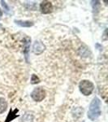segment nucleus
Returning a JSON list of instances; mask_svg holds the SVG:
<instances>
[{
    "label": "nucleus",
    "mask_w": 108,
    "mask_h": 122,
    "mask_svg": "<svg viewBox=\"0 0 108 122\" xmlns=\"http://www.w3.org/2000/svg\"><path fill=\"white\" fill-rule=\"evenodd\" d=\"M101 101L98 98L95 97L92 100L88 111V118L91 121H95L101 115Z\"/></svg>",
    "instance_id": "nucleus-1"
},
{
    "label": "nucleus",
    "mask_w": 108,
    "mask_h": 122,
    "mask_svg": "<svg viewBox=\"0 0 108 122\" xmlns=\"http://www.w3.org/2000/svg\"><path fill=\"white\" fill-rule=\"evenodd\" d=\"M79 89L80 91L81 92L82 94L85 96L90 95L92 92L93 91L94 86L91 81L88 80H83L80 82L79 84Z\"/></svg>",
    "instance_id": "nucleus-2"
},
{
    "label": "nucleus",
    "mask_w": 108,
    "mask_h": 122,
    "mask_svg": "<svg viewBox=\"0 0 108 122\" xmlns=\"http://www.w3.org/2000/svg\"><path fill=\"white\" fill-rule=\"evenodd\" d=\"M31 97L36 102H41L46 98V91L42 87L35 88L31 93Z\"/></svg>",
    "instance_id": "nucleus-3"
},
{
    "label": "nucleus",
    "mask_w": 108,
    "mask_h": 122,
    "mask_svg": "<svg viewBox=\"0 0 108 122\" xmlns=\"http://www.w3.org/2000/svg\"><path fill=\"white\" fill-rule=\"evenodd\" d=\"M40 10L42 14H49L52 11L53 5L50 1H42L40 4Z\"/></svg>",
    "instance_id": "nucleus-4"
},
{
    "label": "nucleus",
    "mask_w": 108,
    "mask_h": 122,
    "mask_svg": "<svg viewBox=\"0 0 108 122\" xmlns=\"http://www.w3.org/2000/svg\"><path fill=\"white\" fill-rule=\"evenodd\" d=\"M45 49H46L45 45L43 44L42 42H40V41H36V42L33 43V52L34 53L35 55H37V56H39V55L42 54L45 51Z\"/></svg>",
    "instance_id": "nucleus-5"
},
{
    "label": "nucleus",
    "mask_w": 108,
    "mask_h": 122,
    "mask_svg": "<svg viewBox=\"0 0 108 122\" xmlns=\"http://www.w3.org/2000/svg\"><path fill=\"white\" fill-rule=\"evenodd\" d=\"M18 112L19 110L17 109H14V110H10L8 115H7V118H6V121L5 122H11V121H13L14 119H15L17 117H18Z\"/></svg>",
    "instance_id": "nucleus-6"
},
{
    "label": "nucleus",
    "mask_w": 108,
    "mask_h": 122,
    "mask_svg": "<svg viewBox=\"0 0 108 122\" xmlns=\"http://www.w3.org/2000/svg\"><path fill=\"white\" fill-rule=\"evenodd\" d=\"M15 23L20 27H27V28L32 27L33 25V21H29V20H15Z\"/></svg>",
    "instance_id": "nucleus-7"
},
{
    "label": "nucleus",
    "mask_w": 108,
    "mask_h": 122,
    "mask_svg": "<svg viewBox=\"0 0 108 122\" xmlns=\"http://www.w3.org/2000/svg\"><path fill=\"white\" fill-rule=\"evenodd\" d=\"M34 116L31 112H26L22 117V122H33Z\"/></svg>",
    "instance_id": "nucleus-8"
},
{
    "label": "nucleus",
    "mask_w": 108,
    "mask_h": 122,
    "mask_svg": "<svg viewBox=\"0 0 108 122\" xmlns=\"http://www.w3.org/2000/svg\"><path fill=\"white\" fill-rule=\"evenodd\" d=\"M7 103L5 99L0 98V114L3 113L7 110Z\"/></svg>",
    "instance_id": "nucleus-9"
},
{
    "label": "nucleus",
    "mask_w": 108,
    "mask_h": 122,
    "mask_svg": "<svg viewBox=\"0 0 108 122\" xmlns=\"http://www.w3.org/2000/svg\"><path fill=\"white\" fill-rule=\"evenodd\" d=\"M30 41H31L30 38H26V42H24V52L25 53V57H26L27 60H28V53H29V45H30Z\"/></svg>",
    "instance_id": "nucleus-10"
},
{
    "label": "nucleus",
    "mask_w": 108,
    "mask_h": 122,
    "mask_svg": "<svg viewBox=\"0 0 108 122\" xmlns=\"http://www.w3.org/2000/svg\"><path fill=\"white\" fill-rule=\"evenodd\" d=\"M1 4H2V6H3V10H4V12L6 13V14H7V15L12 14V12H11V7H10L7 4V3H6L5 1H3V0H2Z\"/></svg>",
    "instance_id": "nucleus-11"
},
{
    "label": "nucleus",
    "mask_w": 108,
    "mask_h": 122,
    "mask_svg": "<svg viewBox=\"0 0 108 122\" xmlns=\"http://www.w3.org/2000/svg\"><path fill=\"white\" fill-rule=\"evenodd\" d=\"M25 6L28 9L33 10V11L36 10V8H37L36 3H35V2H26V3H25Z\"/></svg>",
    "instance_id": "nucleus-12"
},
{
    "label": "nucleus",
    "mask_w": 108,
    "mask_h": 122,
    "mask_svg": "<svg viewBox=\"0 0 108 122\" xmlns=\"http://www.w3.org/2000/svg\"><path fill=\"white\" fill-rule=\"evenodd\" d=\"M40 82V79L39 77L37 75L35 74H33L32 75V77H31V83L32 84H38Z\"/></svg>",
    "instance_id": "nucleus-13"
},
{
    "label": "nucleus",
    "mask_w": 108,
    "mask_h": 122,
    "mask_svg": "<svg viewBox=\"0 0 108 122\" xmlns=\"http://www.w3.org/2000/svg\"><path fill=\"white\" fill-rule=\"evenodd\" d=\"M2 15H3V11H2V10L0 9V17H1Z\"/></svg>",
    "instance_id": "nucleus-14"
},
{
    "label": "nucleus",
    "mask_w": 108,
    "mask_h": 122,
    "mask_svg": "<svg viewBox=\"0 0 108 122\" xmlns=\"http://www.w3.org/2000/svg\"><path fill=\"white\" fill-rule=\"evenodd\" d=\"M0 27H1V24H0Z\"/></svg>",
    "instance_id": "nucleus-15"
}]
</instances>
